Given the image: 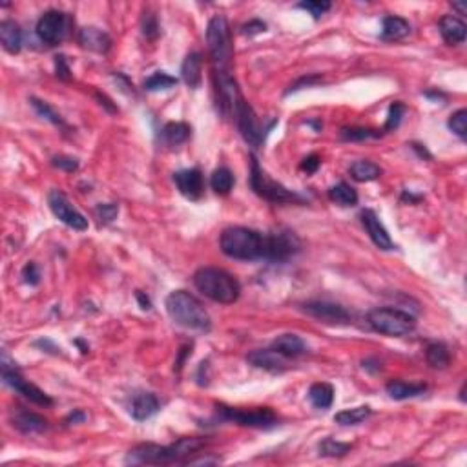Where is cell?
<instances>
[{"label":"cell","mask_w":467,"mask_h":467,"mask_svg":"<svg viewBox=\"0 0 467 467\" xmlns=\"http://www.w3.org/2000/svg\"><path fill=\"white\" fill-rule=\"evenodd\" d=\"M301 311L309 316L316 318V320L323 321V323L330 325H340V323H349L350 314L343 307L336 305V303H327V301H309L301 305Z\"/></svg>","instance_id":"cell-15"},{"label":"cell","mask_w":467,"mask_h":467,"mask_svg":"<svg viewBox=\"0 0 467 467\" xmlns=\"http://www.w3.org/2000/svg\"><path fill=\"white\" fill-rule=\"evenodd\" d=\"M55 68H57V77L62 79V81H68L69 79V66L66 62L64 55H57L55 57Z\"/></svg>","instance_id":"cell-47"},{"label":"cell","mask_w":467,"mask_h":467,"mask_svg":"<svg viewBox=\"0 0 467 467\" xmlns=\"http://www.w3.org/2000/svg\"><path fill=\"white\" fill-rule=\"evenodd\" d=\"M22 277H24V283H28V285H31V287L39 285V282H40L39 267H37L35 263H28L26 267L22 268Z\"/></svg>","instance_id":"cell-46"},{"label":"cell","mask_w":467,"mask_h":467,"mask_svg":"<svg viewBox=\"0 0 467 467\" xmlns=\"http://www.w3.org/2000/svg\"><path fill=\"white\" fill-rule=\"evenodd\" d=\"M223 254L239 261H255L265 258V233L247 226H230L219 239Z\"/></svg>","instance_id":"cell-3"},{"label":"cell","mask_w":467,"mask_h":467,"mask_svg":"<svg viewBox=\"0 0 467 467\" xmlns=\"http://www.w3.org/2000/svg\"><path fill=\"white\" fill-rule=\"evenodd\" d=\"M173 183L186 200L197 201L204 192V179L200 168H186L173 173Z\"/></svg>","instance_id":"cell-16"},{"label":"cell","mask_w":467,"mask_h":467,"mask_svg":"<svg viewBox=\"0 0 467 467\" xmlns=\"http://www.w3.org/2000/svg\"><path fill=\"white\" fill-rule=\"evenodd\" d=\"M0 42L2 48L11 55H17L22 48V31L21 26L13 21L0 22Z\"/></svg>","instance_id":"cell-27"},{"label":"cell","mask_w":467,"mask_h":467,"mask_svg":"<svg viewBox=\"0 0 467 467\" xmlns=\"http://www.w3.org/2000/svg\"><path fill=\"white\" fill-rule=\"evenodd\" d=\"M69 31V17L64 11L59 9H50L37 22V35L44 44L57 46L66 39Z\"/></svg>","instance_id":"cell-11"},{"label":"cell","mask_w":467,"mask_h":467,"mask_svg":"<svg viewBox=\"0 0 467 467\" xmlns=\"http://www.w3.org/2000/svg\"><path fill=\"white\" fill-rule=\"evenodd\" d=\"M453 9L460 11V15H466L467 4H466V2H453Z\"/></svg>","instance_id":"cell-53"},{"label":"cell","mask_w":467,"mask_h":467,"mask_svg":"<svg viewBox=\"0 0 467 467\" xmlns=\"http://www.w3.org/2000/svg\"><path fill=\"white\" fill-rule=\"evenodd\" d=\"M11 424L15 429H18L21 433L24 434H35V433H42L48 429V420L44 416L37 415V413L30 411H21L11 418Z\"/></svg>","instance_id":"cell-23"},{"label":"cell","mask_w":467,"mask_h":467,"mask_svg":"<svg viewBox=\"0 0 467 467\" xmlns=\"http://www.w3.org/2000/svg\"><path fill=\"white\" fill-rule=\"evenodd\" d=\"M321 81H323V77H321V75H303V77H299L296 83L290 84L289 90L285 91V96H290V93H294V91L301 90V88L314 86V84L321 83Z\"/></svg>","instance_id":"cell-43"},{"label":"cell","mask_w":467,"mask_h":467,"mask_svg":"<svg viewBox=\"0 0 467 467\" xmlns=\"http://www.w3.org/2000/svg\"><path fill=\"white\" fill-rule=\"evenodd\" d=\"M96 214L97 217H99V223H103V225H108V223H112L113 219L117 217V214H119V207L117 204H99V207L96 208Z\"/></svg>","instance_id":"cell-44"},{"label":"cell","mask_w":467,"mask_h":467,"mask_svg":"<svg viewBox=\"0 0 467 467\" xmlns=\"http://www.w3.org/2000/svg\"><path fill=\"white\" fill-rule=\"evenodd\" d=\"M159 407L161 402L156 394L139 393L135 394L134 400H132L130 413L132 416H134V420H137V422H144V420L151 418V416L156 415V413L159 411Z\"/></svg>","instance_id":"cell-21"},{"label":"cell","mask_w":467,"mask_h":467,"mask_svg":"<svg viewBox=\"0 0 467 467\" xmlns=\"http://www.w3.org/2000/svg\"><path fill=\"white\" fill-rule=\"evenodd\" d=\"M194 285L208 299L223 305H232L241 294V285L238 279L223 268L216 267L200 268L194 274Z\"/></svg>","instance_id":"cell-4"},{"label":"cell","mask_w":467,"mask_h":467,"mask_svg":"<svg viewBox=\"0 0 467 467\" xmlns=\"http://www.w3.org/2000/svg\"><path fill=\"white\" fill-rule=\"evenodd\" d=\"M359 219H362V225L367 230L369 238L372 239V243L376 245L380 250H393L394 243L391 239L389 232L384 226V223L380 221V217L376 216L374 210H364L359 214Z\"/></svg>","instance_id":"cell-17"},{"label":"cell","mask_w":467,"mask_h":467,"mask_svg":"<svg viewBox=\"0 0 467 467\" xmlns=\"http://www.w3.org/2000/svg\"><path fill=\"white\" fill-rule=\"evenodd\" d=\"M425 359L433 369H446L451 364V354L444 343H431L425 350Z\"/></svg>","instance_id":"cell-34"},{"label":"cell","mask_w":467,"mask_h":467,"mask_svg":"<svg viewBox=\"0 0 467 467\" xmlns=\"http://www.w3.org/2000/svg\"><path fill=\"white\" fill-rule=\"evenodd\" d=\"M79 44L84 50L96 53H106L112 46V39L106 31L99 30V28H83L79 31Z\"/></svg>","instance_id":"cell-20"},{"label":"cell","mask_w":467,"mask_h":467,"mask_svg":"<svg viewBox=\"0 0 467 467\" xmlns=\"http://www.w3.org/2000/svg\"><path fill=\"white\" fill-rule=\"evenodd\" d=\"M349 173H350V178L354 179V181L369 183V181H374V179L380 178L381 168L376 165V163H372V161L359 159V161H354V163L350 165Z\"/></svg>","instance_id":"cell-29"},{"label":"cell","mask_w":467,"mask_h":467,"mask_svg":"<svg viewBox=\"0 0 467 467\" xmlns=\"http://www.w3.org/2000/svg\"><path fill=\"white\" fill-rule=\"evenodd\" d=\"M207 438L186 437L179 438L170 446L157 444H141L134 447L126 456L128 463H151V466H165V463H188L192 454H197L201 447L207 446Z\"/></svg>","instance_id":"cell-1"},{"label":"cell","mask_w":467,"mask_h":467,"mask_svg":"<svg viewBox=\"0 0 467 467\" xmlns=\"http://www.w3.org/2000/svg\"><path fill=\"white\" fill-rule=\"evenodd\" d=\"M372 415V409L369 405H359L352 407V409H345V411H340L334 416V422L340 425H358L362 422L369 418Z\"/></svg>","instance_id":"cell-32"},{"label":"cell","mask_w":467,"mask_h":467,"mask_svg":"<svg viewBox=\"0 0 467 467\" xmlns=\"http://www.w3.org/2000/svg\"><path fill=\"white\" fill-rule=\"evenodd\" d=\"M438 28H440V35L447 44H462L466 40L467 26L459 17H453V15L442 17Z\"/></svg>","instance_id":"cell-26"},{"label":"cell","mask_w":467,"mask_h":467,"mask_svg":"<svg viewBox=\"0 0 467 467\" xmlns=\"http://www.w3.org/2000/svg\"><path fill=\"white\" fill-rule=\"evenodd\" d=\"M272 349L277 350L285 358L292 359L307 352V343L303 342L299 336H296V334H282V336H277L272 342Z\"/></svg>","instance_id":"cell-25"},{"label":"cell","mask_w":467,"mask_h":467,"mask_svg":"<svg viewBox=\"0 0 467 467\" xmlns=\"http://www.w3.org/2000/svg\"><path fill=\"white\" fill-rule=\"evenodd\" d=\"M173 86H178V79L165 74V71H156L151 77L144 81V90L146 91H163Z\"/></svg>","instance_id":"cell-36"},{"label":"cell","mask_w":467,"mask_h":467,"mask_svg":"<svg viewBox=\"0 0 467 467\" xmlns=\"http://www.w3.org/2000/svg\"><path fill=\"white\" fill-rule=\"evenodd\" d=\"M403 112H405V106H403L402 103H393L389 106V113H387V121H385V132H393L396 130L400 126V122H402V117H403Z\"/></svg>","instance_id":"cell-40"},{"label":"cell","mask_w":467,"mask_h":467,"mask_svg":"<svg viewBox=\"0 0 467 467\" xmlns=\"http://www.w3.org/2000/svg\"><path fill=\"white\" fill-rule=\"evenodd\" d=\"M236 122H238L239 134L245 139V143L250 144L252 148H260L265 141V130L261 128L258 115H255L254 108L245 99L239 100L238 108H236Z\"/></svg>","instance_id":"cell-12"},{"label":"cell","mask_w":467,"mask_h":467,"mask_svg":"<svg viewBox=\"0 0 467 467\" xmlns=\"http://www.w3.org/2000/svg\"><path fill=\"white\" fill-rule=\"evenodd\" d=\"M372 330L391 338H402L411 334L416 329V318L400 309L380 307L372 309L367 316Z\"/></svg>","instance_id":"cell-6"},{"label":"cell","mask_w":467,"mask_h":467,"mask_svg":"<svg viewBox=\"0 0 467 467\" xmlns=\"http://www.w3.org/2000/svg\"><path fill=\"white\" fill-rule=\"evenodd\" d=\"M52 165L59 170H64V172H75L79 168V161L69 156H57L52 159Z\"/></svg>","instance_id":"cell-45"},{"label":"cell","mask_w":467,"mask_h":467,"mask_svg":"<svg viewBox=\"0 0 467 467\" xmlns=\"http://www.w3.org/2000/svg\"><path fill=\"white\" fill-rule=\"evenodd\" d=\"M350 449H352L350 444H343V442H338L334 440V438H325L323 442H320V446H318L320 456H329V459H340V456H345Z\"/></svg>","instance_id":"cell-35"},{"label":"cell","mask_w":467,"mask_h":467,"mask_svg":"<svg viewBox=\"0 0 467 467\" xmlns=\"http://www.w3.org/2000/svg\"><path fill=\"white\" fill-rule=\"evenodd\" d=\"M48 204H50V210L53 212V216L61 221V223H64L66 226H69V229L74 230H81V232L88 229L86 217L79 212L77 208L71 207L68 197H66L61 190H50Z\"/></svg>","instance_id":"cell-13"},{"label":"cell","mask_w":467,"mask_h":467,"mask_svg":"<svg viewBox=\"0 0 467 467\" xmlns=\"http://www.w3.org/2000/svg\"><path fill=\"white\" fill-rule=\"evenodd\" d=\"M387 394H389L393 400H409L416 398V396H422V394L427 391V385L425 384H407L402 380H393L387 384Z\"/></svg>","instance_id":"cell-28"},{"label":"cell","mask_w":467,"mask_h":467,"mask_svg":"<svg viewBox=\"0 0 467 467\" xmlns=\"http://www.w3.org/2000/svg\"><path fill=\"white\" fill-rule=\"evenodd\" d=\"M329 200L333 203L340 204V207H354L358 204V194L350 185L347 183H338V185L330 186L329 190Z\"/></svg>","instance_id":"cell-31"},{"label":"cell","mask_w":467,"mask_h":467,"mask_svg":"<svg viewBox=\"0 0 467 467\" xmlns=\"http://www.w3.org/2000/svg\"><path fill=\"white\" fill-rule=\"evenodd\" d=\"M166 312L175 325L188 330H210V316L197 298L186 290H173L166 298Z\"/></svg>","instance_id":"cell-2"},{"label":"cell","mask_w":467,"mask_h":467,"mask_svg":"<svg viewBox=\"0 0 467 467\" xmlns=\"http://www.w3.org/2000/svg\"><path fill=\"white\" fill-rule=\"evenodd\" d=\"M214 86H216L217 112H221L223 117L236 115V108L243 99L236 79L230 75V71H214Z\"/></svg>","instance_id":"cell-10"},{"label":"cell","mask_w":467,"mask_h":467,"mask_svg":"<svg viewBox=\"0 0 467 467\" xmlns=\"http://www.w3.org/2000/svg\"><path fill=\"white\" fill-rule=\"evenodd\" d=\"M135 296H137L139 303H141V309H143V311H150L151 303H150V299H148V296H144L141 290H137V294Z\"/></svg>","instance_id":"cell-51"},{"label":"cell","mask_w":467,"mask_h":467,"mask_svg":"<svg viewBox=\"0 0 467 467\" xmlns=\"http://www.w3.org/2000/svg\"><path fill=\"white\" fill-rule=\"evenodd\" d=\"M411 146H413V150H415L416 154H418V156L422 157V159H433V156H431V154H429V151H427V148H425L424 144L413 143Z\"/></svg>","instance_id":"cell-50"},{"label":"cell","mask_w":467,"mask_h":467,"mask_svg":"<svg viewBox=\"0 0 467 467\" xmlns=\"http://www.w3.org/2000/svg\"><path fill=\"white\" fill-rule=\"evenodd\" d=\"M201 74H203V57H201V53H188L181 66V77L186 86L197 90L201 86V81H203Z\"/></svg>","instance_id":"cell-22"},{"label":"cell","mask_w":467,"mask_h":467,"mask_svg":"<svg viewBox=\"0 0 467 467\" xmlns=\"http://www.w3.org/2000/svg\"><path fill=\"white\" fill-rule=\"evenodd\" d=\"M233 173L230 172L226 166H221V168L214 170L212 175H210V186H212V190L219 195H229L230 190L233 188Z\"/></svg>","instance_id":"cell-33"},{"label":"cell","mask_w":467,"mask_h":467,"mask_svg":"<svg viewBox=\"0 0 467 467\" xmlns=\"http://www.w3.org/2000/svg\"><path fill=\"white\" fill-rule=\"evenodd\" d=\"M30 103H31V106H33L35 112L39 113V115L42 117V119H46V121L53 122V125H55V126H64V121H62V117L59 115V113H57L55 110H53L48 103H44V100H40V99H35V97H31Z\"/></svg>","instance_id":"cell-38"},{"label":"cell","mask_w":467,"mask_h":467,"mask_svg":"<svg viewBox=\"0 0 467 467\" xmlns=\"http://www.w3.org/2000/svg\"><path fill=\"white\" fill-rule=\"evenodd\" d=\"M248 364H252L254 367L263 369L268 372H283L289 367V358H285L283 354H279L277 350L270 349H258L252 350L250 354L247 356Z\"/></svg>","instance_id":"cell-18"},{"label":"cell","mask_w":467,"mask_h":467,"mask_svg":"<svg viewBox=\"0 0 467 467\" xmlns=\"http://www.w3.org/2000/svg\"><path fill=\"white\" fill-rule=\"evenodd\" d=\"M411 33V24L402 17L389 15L381 22V40L385 42H396V40L405 39Z\"/></svg>","instance_id":"cell-24"},{"label":"cell","mask_w":467,"mask_h":467,"mask_svg":"<svg viewBox=\"0 0 467 467\" xmlns=\"http://www.w3.org/2000/svg\"><path fill=\"white\" fill-rule=\"evenodd\" d=\"M299 9H305L312 17L320 18L321 15H325L330 9V2H321V0H307V2H299L298 4Z\"/></svg>","instance_id":"cell-41"},{"label":"cell","mask_w":467,"mask_h":467,"mask_svg":"<svg viewBox=\"0 0 467 467\" xmlns=\"http://www.w3.org/2000/svg\"><path fill=\"white\" fill-rule=\"evenodd\" d=\"M84 420H86V415H84L83 411H75V413H71V415L68 416V418H66V422H74V424H77V422H84Z\"/></svg>","instance_id":"cell-52"},{"label":"cell","mask_w":467,"mask_h":467,"mask_svg":"<svg viewBox=\"0 0 467 467\" xmlns=\"http://www.w3.org/2000/svg\"><path fill=\"white\" fill-rule=\"evenodd\" d=\"M381 132L372 130V128H362V126H352V128H342L340 137L347 143H358V141H367V139L380 137Z\"/></svg>","instance_id":"cell-37"},{"label":"cell","mask_w":467,"mask_h":467,"mask_svg":"<svg viewBox=\"0 0 467 467\" xmlns=\"http://www.w3.org/2000/svg\"><path fill=\"white\" fill-rule=\"evenodd\" d=\"M2 378H4V384L9 385L11 389L17 391L18 394H22L24 398L30 400V402L37 403V405L40 407H50L53 405V400L50 398L48 394L44 393L42 389H39L37 385L30 384V381H26L24 378L18 374L17 369H9L8 364L4 362V365H2Z\"/></svg>","instance_id":"cell-14"},{"label":"cell","mask_w":467,"mask_h":467,"mask_svg":"<svg viewBox=\"0 0 467 467\" xmlns=\"http://www.w3.org/2000/svg\"><path fill=\"white\" fill-rule=\"evenodd\" d=\"M250 186L255 194L270 203H303L301 195L268 178L255 156H250Z\"/></svg>","instance_id":"cell-7"},{"label":"cell","mask_w":467,"mask_h":467,"mask_svg":"<svg viewBox=\"0 0 467 467\" xmlns=\"http://www.w3.org/2000/svg\"><path fill=\"white\" fill-rule=\"evenodd\" d=\"M309 400H311V403L316 407V409H321V411L329 409L334 402L333 385L323 384V381H321V384H314L311 389H309Z\"/></svg>","instance_id":"cell-30"},{"label":"cell","mask_w":467,"mask_h":467,"mask_svg":"<svg viewBox=\"0 0 467 467\" xmlns=\"http://www.w3.org/2000/svg\"><path fill=\"white\" fill-rule=\"evenodd\" d=\"M190 135L192 128L186 122H166L157 134V143L163 148L173 150V148L185 144L190 139Z\"/></svg>","instance_id":"cell-19"},{"label":"cell","mask_w":467,"mask_h":467,"mask_svg":"<svg viewBox=\"0 0 467 467\" xmlns=\"http://www.w3.org/2000/svg\"><path fill=\"white\" fill-rule=\"evenodd\" d=\"M265 30H267V24H265V22L250 21L248 24H245V26H243V35H248V37H252V35L263 33Z\"/></svg>","instance_id":"cell-48"},{"label":"cell","mask_w":467,"mask_h":467,"mask_svg":"<svg viewBox=\"0 0 467 467\" xmlns=\"http://www.w3.org/2000/svg\"><path fill=\"white\" fill-rule=\"evenodd\" d=\"M320 165H321L320 156H316V154H312V156H309V157H305V159H303L301 168L305 170V172H307V173H314L318 168H320Z\"/></svg>","instance_id":"cell-49"},{"label":"cell","mask_w":467,"mask_h":467,"mask_svg":"<svg viewBox=\"0 0 467 467\" xmlns=\"http://www.w3.org/2000/svg\"><path fill=\"white\" fill-rule=\"evenodd\" d=\"M143 35L148 40H154L159 37V22L154 13H144L143 17Z\"/></svg>","instance_id":"cell-42"},{"label":"cell","mask_w":467,"mask_h":467,"mask_svg":"<svg viewBox=\"0 0 467 467\" xmlns=\"http://www.w3.org/2000/svg\"><path fill=\"white\" fill-rule=\"evenodd\" d=\"M301 248L298 236L290 230H276V232L265 233V258L267 261H283L290 260Z\"/></svg>","instance_id":"cell-9"},{"label":"cell","mask_w":467,"mask_h":467,"mask_svg":"<svg viewBox=\"0 0 467 467\" xmlns=\"http://www.w3.org/2000/svg\"><path fill=\"white\" fill-rule=\"evenodd\" d=\"M217 413L223 420H229L233 424L245 425V427L270 429L277 424V416L268 407H258V409H233V407L217 405Z\"/></svg>","instance_id":"cell-8"},{"label":"cell","mask_w":467,"mask_h":467,"mask_svg":"<svg viewBox=\"0 0 467 467\" xmlns=\"http://www.w3.org/2000/svg\"><path fill=\"white\" fill-rule=\"evenodd\" d=\"M447 126H449V130L453 132V134L459 135L460 139H466V135H467V110L462 108V110H459V112H454L453 115L449 117V122H447Z\"/></svg>","instance_id":"cell-39"},{"label":"cell","mask_w":467,"mask_h":467,"mask_svg":"<svg viewBox=\"0 0 467 467\" xmlns=\"http://www.w3.org/2000/svg\"><path fill=\"white\" fill-rule=\"evenodd\" d=\"M207 42L214 71H230L233 46L232 37H230L229 21H226L225 15H216V17L210 18L207 28Z\"/></svg>","instance_id":"cell-5"}]
</instances>
